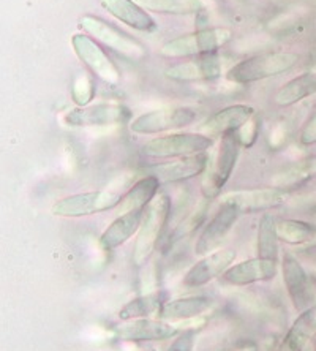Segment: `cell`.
<instances>
[{"label": "cell", "mask_w": 316, "mask_h": 351, "mask_svg": "<svg viewBox=\"0 0 316 351\" xmlns=\"http://www.w3.org/2000/svg\"><path fill=\"white\" fill-rule=\"evenodd\" d=\"M297 54L288 53V51L258 54L237 62L234 66H231L226 73V80L236 82V84H250V82L288 73L297 65Z\"/></svg>", "instance_id": "obj_1"}, {"label": "cell", "mask_w": 316, "mask_h": 351, "mask_svg": "<svg viewBox=\"0 0 316 351\" xmlns=\"http://www.w3.org/2000/svg\"><path fill=\"white\" fill-rule=\"evenodd\" d=\"M171 215V199L168 195H157L150 203L139 226L136 242H134L133 261L136 266H144L152 258L155 249H157L160 237L168 225Z\"/></svg>", "instance_id": "obj_2"}, {"label": "cell", "mask_w": 316, "mask_h": 351, "mask_svg": "<svg viewBox=\"0 0 316 351\" xmlns=\"http://www.w3.org/2000/svg\"><path fill=\"white\" fill-rule=\"evenodd\" d=\"M232 38V32L226 27H207L196 32L180 35L167 41L160 49V54L169 59L198 58L204 54H214Z\"/></svg>", "instance_id": "obj_3"}, {"label": "cell", "mask_w": 316, "mask_h": 351, "mask_svg": "<svg viewBox=\"0 0 316 351\" xmlns=\"http://www.w3.org/2000/svg\"><path fill=\"white\" fill-rule=\"evenodd\" d=\"M214 146V138L204 133H171L152 138L143 146V154L150 158H184L206 154Z\"/></svg>", "instance_id": "obj_4"}, {"label": "cell", "mask_w": 316, "mask_h": 351, "mask_svg": "<svg viewBox=\"0 0 316 351\" xmlns=\"http://www.w3.org/2000/svg\"><path fill=\"white\" fill-rule=\"evenodd\" d=\"M121 199L122 195L111 192V190L76 193L57 201L53 208V214L57 217H65V219H81V217H89L117 209Z\"/></svg>", "instance_id": "obj_5"}, {"label": "cell", "mask_w": 316, "mask_h": 351, "mask_svg": "<svg viewBox=\"0 0 316 351\" xmlns=\"http://www.w3.org/2000/svg\"><path fill=\"white\" fill-rule=\"evenodd\" d=\"M81 27L87 35L108 46L114 53L121 54L122 58L130 60H141L146 58V48L138 40H134L122 30L112 27L106 21L86 14L81 18Z\"/></svg>", "instance_id": "obj_6"}, {"label": "cell", "mask_w": 316, "mask_h": 351, "mask_svg": "<svg viewBox=\"0 0 316 351\" xmlns=\"http://www.w3.org/2000/svg\"><path fill=\"white\" fill-rule=\"evenodd\" d=\"M196 121V112L191 108L175 106L162 108L144 112L130 122V130L134 135H160V133L180 130Z\"/></svg>", "instance_id": "obj_7"}, {"label": "cell", "mask_w": 316, "mask_h": 351, "mask_svg": "<svg viewBox=\"0 0 316 351\" xmlns=\"http://www.w3.org/2000/svg\"><path fill=\"white\" fill-rule=\"evenodd\" d=\"M241 139L237 136V132L226 133L221 136V143L217 152L214 168L207 176L204 184H203V193L206 198H215L219 196L221 189L228 184V180L231 179L232 171H234L237 158L241 154Z\"/></svg>", "instance_id": "obj_8"}, {"label": "cell", "mask_w": 316, "mask_h": 351, "mask_svg": "<svg viewBox=\"0 0 316 351\" xmlns=\"http://www.w3.org/2000/svg\"><path fill=\"white\" fill-rule=\"evenodd\" d=\"M75 54L77 56L82 64L89 69L97 78L105 81L106 84L117 86L121 82V73L114 62L108 58V54L100 48L97 40H93L90 35L76 34L71 38Z\"/></svg>", "instance_id": "obj_9"}, {"label": "cell", "mask_w": 316, "mask_h": 351, "mask_svg": "<svg viewBox=\"0 0 316 351\" xmlns=\"http://www.w3.org/2000/svg\"><path fill=\"white\" fill-rule=\"evenodd\" d=\"M283 283L288 296L291 299L294 308L297 312L307 311L315 306V291L312 287V278L300 261L293 254H284L282 258Z\"/></svg>", "instance_id": "obj_10"}, {"label": "cell", "mask_w": 316, "mask_h": 351, "mask_svg": "<svg viewBox=\"0 0 316 351\" xmlns=\"http://www.w3.org/2000/svg\"><path fill=\"white\" fill-rule=\"evenodd\" d=\"M220 209L217 210L215 215L204 225L203 231L195 244V254L199 256H206L212 252L219 250L221 242L230 234L232 226L236 225L241 213L234 206L220 203Z\"/></svg>", "instance_id": "obj_11"}, {"label": "cell", "mask_w": 316, "mask_h": 351, "mask_svg": "<svg viewBox=\"0 0 316 351\" xmlns=\"http://www.w3.org/2000/svg\"><path fill=\"white\" fill-rule=\"evenodd\" d=\"M132 112L127 106L117 103H100V105L77 108L65 116L70 127H106L130 121Z\"/></svg>", "instance_id": "obj_12"}, {"label": "cell", "mask_w": 316, "mask_h": 351, "mask_svg": "<svg viewBox=\"0 0 316 351\" xmlns=\"http://www.w3.org/2000/svg\"><path fill=\"white\" fill-rule=\"evenodd\" d=\"M284 201H287V192L276 187L241 190V192H230L220 196V203L234 206L241 214L276 209L284 204Z\"/></svg>", "instance_id": "obj_13"}, {"label": "cell", "mask_w": 316, "mask_h": 351, "mask_svg": "<svg viewBox=\"0 0 316 351\" xmlns=\"http://www.w3.org/2000/svg\"><path fill=\"white\" fill-rule=\"evenodd\" d=\"M236 261V252L230 249L215 250L212 254L201 258L198 263L186 271L184 277V285L186 288H201L215 278L223 276Z\"/></svg>", "instance_id": "obj_14"}, {"label": "cell", "mask_w": 316, "mask_h": 351, "mask_svg": "<svg viewBox=\"0 0 316 351\" xmlns=\"http://www.w3.org/2000/svg\"><path fill=\"white\" fill-rule=\"evenodd\" d=\"M180 331L165 319L138 318L116 328V335L125 342H162L178 337Z\"/></svg>", "instance_id": "obj_15"}, {"label": "cell", "mask_w": 316, "mask_h": 351, "mask_svg": "<svg viewBox=\"0 0 316 351\" xmlns=\"http://www.w3.org/2000/svg\"><path fill=\"white\" fill-rule=\"evenodd\" d=\"M278 272V263L264 260V258H250L232 265L223 276V280L232 287H247L253 283L274 280Z\"/></svg>", "instance_id": "obj_16"}, {"label": "cell", "mask_w": 316, "mask_h": 351, "mask_svg": "<svg viewBox=\"0 0 316 351\" xmlns=\"http://www.w3.org/2000/svg\"><path fill=\"white\" fill-rule=\"evenodd\" d=\"M165 75L173 81H214L221 76V62L219 54H204L191 58L189 62L173 65L165 71Z\"/></svg>", "instance_id": "obj_17"}, {"label": "cell", "mask_w": 316, "mask_h": 351, "mask_svg": "<svg viewBox=\"0 0 316 351\" xmlns=\"http://www.w3.org/2000/svg\"><path fill=\"white\" fill-rule=\"evenodd\" d=\"M255 117V108L248 105H231L226 106L223 110L217 111L212 114L204 125L201 127V133L217 138L223 136L226 133L239 132L250 119Z\"/></svg>", "instance_id": "obj_18"}, {"label": "cell", "mask_w": 316, "mask_h": 351, "mask_svg": "<svg viewBox=\"0 0 316 351\" xmlns=\"http://www.w3.org/2000/svg\"><path fill=\"white\" fill-rule=\"evenodd\" d=\"M100 2L111 16L130 25L134 30L149 34L157 29V23L154 18L143 7H139L134 0H100Z\"/></svg>", "instance_id": "obj_19"}, {"label": "cell", "mask_w": 316, "mask_h": 351, "mask_svg": "<svg viewBox=\"0 0 316 351\" xmlns=\"http://www.w3.org/2000/svg\"><path fill=\"white\" fill-rule=\"evenodd\" d=\"M207 162H209V158L206 154H198V156L179 158L178 162L173 163L158 165V167H155L152 174L157 176L162 184L182 182V180H189L203 174L207 169Z\"/></svg>", "instance_id": "obj_20"}, {"label": "cell", "mask_w": 316, "mask_h": 351, "mask_svg": "<svg viewBox=\"0 0 316 351\" xmlns=\"http://www.w3.org/2000/svg\"><path fill=\"white\" fill-rule=\"evenodd\" d=\"M212 299L209 296H185L173 301H167L160 308L158 317L167 322H185L203 315L212 307Z\"/></svg>", "instance_id": "obj_21"}, {"label": "cell", "mask_w": 316, "mask_h": 351, "mask_svg": "<svg viewBox=\"0 0 316 351\" xmlns=\"http://www.w3.org/2000/svg\"><path fill=\"white\" fill-rule=\"evenodd\" d=\"M144 210H133V213L119 215L100 237V245L103 249L116 250L128 242L133 234H136L141 226Z\"/></svg>", "instance_id": "obj_22"}, {"label": "cell", "mask_w": 316, "mask_h": 351, "mask_svg": "<svg viewBox=\"0 0 316 351\" xmlns=\"http://www.w3.org/2000/svg\"><path fill=\"white\" fill-rule=\"evenodd\" d=\"M162 182L155 174H147L138 180L128 192L122 196L121 204L117 206L119 215L133 213V210H144L152 201L157 198L158 189Z\"/></svg>", "instance_id": "obj_23"}, {"label": "cell", "mask_w": 316, "mask_h": 351, "mask_svg": "<svg viewBox=\"0 0 316 351\" xmlns=\"http://www.w3.org/2000/svg\"><path fill=\"white\" fill-rule=\"evenodd\" d=\"M316 334V304L307 311L300 312L299 317L289 328L277 351H304L308 340Z\"/></svg>", "instance_id": "obj_24"}, {"label": "cell", "mask_w": 316, "mask_h": 351, "mask_svg": "<svg viewBox=\"0 0 316 351\" xmlns=\"http://www.w3.org/2000/svg\"><path fill=\"white\" fill-rule=\"evenodd\" d=\"M316 178V156L307 157L299 162L289 165L283 171H280L276 178L272 179V187L283 192H291L304 187L310 180Z\"/></svg>", "instance_id": "obj_25"}, {"label": "cell", "mask_w": 316, "mask_h": 351, "mask_svg": "<svg viewBox=\"0 0 316 351\" xmlns=\"http://www.w3.org/2000/svg\"><path fill=\"white\" fill-rule=\"evenodd\" d=\"M316 94V73H302L288 81L276 94V103L282 108H288L302 101L304 98Z\"/></svg>", "instance_id": "obj_26"}, {"label": "cell", "mask_w": 316, "mask_h": 351, "mask_svg": "<svg viewBox=\"0 0 316 351\" xmlns=\"http://www.w3.org/2000/svg\"><path fill=\"white\" fill-rule=\"evenodd\" d=\"M280 241L296 247H316V226L302 220L287 219L277 223Z\"/></svg>", "instance_id": "obj_27"}, {"label": "cell", "mask_w": 316, "mask_h": 351, "mask_svg": "<svg viewBox=\"0 0 316 351\" xmlns=\"http://www.w3.org/2000/svg\"><path fill=\"white\" fill-rule=\"evenodd\" d=\"M167 302L163 293H150L143 294L128 301L121 311H119V318L122 322H130V319L138 318H149L152 315H158L160 308Z\"/></svg>", "instance_id": "obj_28"}, {"label": "cell", "mask_w": 316, "mask_h": 351, "mask_svg": "<svg viewBox=\"0 0 316 351\" xmlns=\"http://www.w3.org/2000/svg\"><path fill=\"white\" fill-rule=\"evenodd\" d=\"M276 217L264 214L258 225V256L264 260L278 263L280 256V237L277 231Z\"/></svg>", "instance_id": "obj_29"}, {"label": "cell", "mask_w": 316, "mask_h": 351, "mask_svg": "<svg viewBox=\"0 0 316 351\" xmlns=\"http://www.w3.org/2000/svg\"><path fill=\"white\" fill-rule=\"evenodd\" d=\"M146 12L162 14H195L204 10L203 0H134Z\"/></svg>", "instance_id": "obj_30"}, {"label": "cell", "mask_w": 316, "mask_h": 351, "mask_svg": "<svg viewBox=\"0 0 316 351\" xmlns=\"http://www.w3.org/2000/svg\"><path fill=\"white\" fill-rule=\"evenodd\" d=\"M95 97V86H93V81L87 75L77 76L73 82V87H71V98L80 108L89 106L90 101Z\"/></svg>", "instance_id": "obj_31"}, {"label": "cell", "mask_w": 316, "mask_h": 351, "mask_svg": "<svg viewBox=\"0 0 316 351\" xmlns=\"http://www.w3.org/2000/svg\"><path fill=\"white\" fill-rule=\"evenodd\" d=\"M196 342V331H180L178 337H174V342L167 351H193Z\"/></svg>", "instance_id": "obj_32"}, {"label": "cell", "mask_w": 316, "mask_h": 351, "mask_svg": "<svg viewBox=\"0 0 316 351\" xmlns=\"http://www.w3.org/2000/svg\"><path fill=\"white\" fill-rule=\"evenodd\" d=\"M237 136L241 139V144L243 147H250L255 144L256 136H258V122L256 119L253 117L248 121L245 125H243L239 132H237Z\"/></svg>", "instance_id": "obj_33"}, {"label": "cell", "mask_w": 316, "mask_h": 351, "mask_svg": "<svg viewBox=\"0 0 316 351\" xmlns=\"http://www.w3.org/2000/svg\"><path fill=\"white\" fill-rule=\"evenodd\" d=\"M300 143L304 146H313V144H316V116H313L305 123L302 132H300Z\"/></svg>", "instance_id": "obj_34"}, {"label": "cell", "mask_w": 316, "mask_h": 351, "mask_svg": "<svg viewBox=\"0 0 316 351\" xmlns=\"http://www.w3.org/2000/svg\"><path fill=\"white\" fill-rule=\"evenodd\" d=\"M312 277L316 280V265H313V267H312Z\"/></svg>", "instance_id": "obj_35"}, {"label": "cell", "mask_w": 316, "mask_h": 351, "mask_svg": "<svg viewBox=\"0 0 316 351\" xmlns=\"http://www.w3.org/2000/svg\"><path fill=\"white\" fill-rule=\"evenodd\" d=\"M141 351H154V350H141Z\"/></svg>", "instance_id": "obj_36"}]
</instances>
